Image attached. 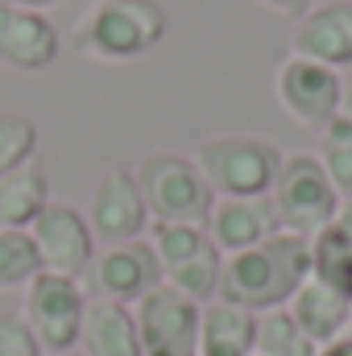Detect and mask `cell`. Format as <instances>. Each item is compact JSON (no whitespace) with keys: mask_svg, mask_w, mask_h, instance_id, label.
<instances>
[{"mask_svg":"<svg viewBox=\"0 0 352 356\" xmlns=\"http://www.w3.org/2000/svg\"><path fill=\"white\" fill-rule=\"evenodd\" d=\"M307 277H311V236L278 232L245 253L224 257L220 298L262 315V311L286 307Z\"/></svg>","mask_w":352,"mask_h":356,"instance_id":"1","label":"cell"},{"mask_svg":"<svg viewBox=\"0 0 352 356\" xmlns=\"http://www.w3.org/2000/svg\"><path fill=\"white\" fill-rule=\"evenodd\" d=\"M170 29L162 0H95L79 17L71 46L99 63H129L150 54Z\"/></svg>","mask_w":352,"mask_h":356,"instance_id":"2","label":"cell"},{"mask_svg":"<svg viewBox=\"0 0 352 356\" xmlns=\"http://www.w3.org/2000/svg\"><path fill=\"white\" fill-rule=\"evenodd\" d=\"M133 175H137V186L145 195L154 224H203L207 228L216 191L207 186V178L191 154H178V149L145 154Z\"/></svg>","mask_w":352,"mask_h":356,"instance_id":"3","label":"cell"},{"mask_svg":"<svg viewBox=\"0 0 352 356\" xmlns=\"http://www.w3.org/2000/svg\"><path fill=\"white\" fill-rule=\"evenodd\" d=\"M282 149L265 137L253 133H224L199 145L195 162L207 178V186L216 191V199H253L269 195L273 178L282 170Z\"/></svg>","mask_w":352,"mask_h":356,"instance_id":"4","label":"cell"},{"mask_svg":"<svg viewBox=\"0 0 352 356\" xmlns=\"http://www.w3.org/2000/svg\"><path fill=\"white\" fill-rule=\"evenodd\" d=\"M150 245L162 261V282L175 286L178 294L195 298L199 307L220 298L224 277V249L211 241L203 224H154Z\"/></svg>","mask_w":352,"mask_h":356,"instance_id":"5","label":"cell"},{"mask_svg":"<svg viewBox=\"0 0 352 356\" xmlns=\"http://www.w3.org/2000/svg\"><path fill=\"white\" fill-rule=\"evenodd\" d=\"M269 199H273L282 232H298V236H315L319 228L336 224L340 203H344L315 154H286Z\"/></svg>","mask_w":352,"mask_h":356,"instance_id":"6","label":"cell"},{"mask_svg":"<svg viewBox=\"0 0 352 356\" xmlns=\"http://www.w3.org/2000/svg\"><path fill=\"white\" fill-rule=\"evenodd\" d=\"M83 315H88V294L75 277L42 269L25 286L21 319L29 323V332L38 336V344L50 356L75 353V344L83 336Z\"/></svg>","mask_w":352,"mask_h":356,"instance_id":"7","label":"cell"},{"mask_svg":"<svg viewBox=\"0 0 352 356\" xmlns=\"http://www.w3.org/2000/svg\"><path fill=\"white\" fill-rule=\"evenodd\" d=\"M133 319L145 356H199V302L178 294L175 286L162 282L133 302Z\"/></svg>","mask_w":352,"mask_h":356,"instance_id":"8","label":"cell"},{"mask_svg":"<svg viewBox=\"0 0 352 356\" xmlns=\"http://www.w3.org/2000/svg\"><path fill=\"white\" fill-rule=\"evenodd\" d=\"M278 104L286 108L290 120L307 124V129H323L340 116L344 108V79L340 71L323 67V63H311V58H298L290 54L282 67H278Z\"/></svg>","mask_w":352,"mask_h":356,"instance_id":"9","label":"cell"},{"mask_svg":"<svg viewBox=\"0 0 352 356\" xmlns=\"http://www.w3.org/2000/svg\"><path fill=\"white\" fill-rule=\"evenodd\" d=\"M33 245H38V257L42 269L50 273H63V277H75L83 282L88 277L91 261H95V232H91L88 216L71 203H46L42 216L33 220L29 228Z\"/></svg>","mask_w":352,"mask_h":356,"instance_id":"10","label":"cell"},{"mask_svg":"<svg viewBox=\"0 0 352 356\" xmlns=\"http://www.w3.org/2000/svg\"><path fill=\"white\" fill-rule=\"evenodd\" d=\"M88 224L95 232V241H104V245L141 241L150 232V207H145V195H141L137 175L129 166H112L108 175L95 182Z\"/></svg>","mask_w":352,"mask_h":356,"instance_id":"11","label":"cell"},{"mask_svg":"<svg viewBox=\"0 0 352 356\" xmlns=\"http://www.w3.org/2000/svg\"><path fill=\"white\" fill-rule=\"evenodd\" d=\"M88 277L99 298L133 307L150 290L162 286V261H158V253H154L150 241H125V245H108L91 261Z\"/></svg>","mask_w":352,"mask_h":356,"instance_id":"12","label":"cell"},{"mask_svg":"<svg viewBox=\"0 0 352 356\" xmlns=\"http://www.w3.org/2000/svg\"><path fill=\"white\" fill-rule=\"evenodd\" d=\"M58 50H63V38L46 13L0 0V63L4 67L46 71V67H54Z\"/></svg>","mask_w":352,"mask_h":356,"instance_id":"13","label":"cell"},{"mask_svg":"<svg viewBox=\"0 0 352 356\" xmlns=\"http://www.w3.org/2000/svg\"><path fill=\"white\" fill-rule=\"evenodd\" d=\"M290 46L298 58L323 63L332 71L352 67V0H332V4L303 13Z\"/></svg>","mask_w":352,"mask_h":356,"instance_id":"14","label":"cell"},{"mask_svg":"<svg viewBox=\"0 0 352 356\" xmlns=\"http://www.w3.org/2000/svg\"><path fill=\"white\" fill-rule=\"evenodd\" d=\"M207 232L211 241L228 253H245L253 245H262L269 236L282 232L273 199L269 195H253V199H216L211 216H207Z\"/></svg>","mask_w":352,"mask_h":356,"instance_id":"15","label":"cell"},{"mask_svg":"<svg viewBox=\"0 0 352 356\" xmlns=\"http://www.w3.org/2000/svg\"><path fill=\"white\" fill-rule=\"evenodd\" d=\"M257 353V311L211 298L199 307V356H253Z\"/></svg>","mask_w":352,"mask_h":356,"instance_id":"16","label":"cell"},{"mask_svg":"<svg viewBox=\"0 0 352 356\" xmlns=\"http://www.w3.org/2000/svg\"><path fill=\"white\" fill-rule=\"evenodd\" d=\"M79 344H83V356H145L141 353V336H137L133 307L108 302V298L88 302Z\"/></svg>","mask_w":352,"mask_h":356,"instance_id":"17","label":"cell"},{"mask_svg":"<svg viewBox=\"0 0 352 356\" xmlns=\"http://www.w3.org/2000/svg\"><path fill=\"white\" fill-rule=\"evenodd\" d=\"M286 311L294 315V323L323 348V344H332L336 336H344L349 332V319H352V298L344 294H336V290H328L323 282H315V277H307L303 286H298V294L286 302Z\"/></svg>","mask_w":352,"mask_h":356,"instance_id":"18","label":"cell"},{"mask_svg":"<svg viewBox=\"0 0 352 356\" xmlns=\"http://www.w3.org/2000/svg\"><path fill=\"white\" fill-rule=\"evenodd\" d=\"M46 203H50V178L38 162L4 175L0 178V232H8V228L29 232Z\"/></svg>","mask_w":352,"mask_h":356,"instance_id":"19","label":"cell"},{"mask_svg":"<svg viewBox=\"0 0 352 356\" xmlns=\"http://www.w3.org/2000/svg\"><path fill=\"white\" fill-rule=\"evenodd\" d=\"M311 277L352 298V232H344L340 224H328L311 236Z\"/></svg>","mask_w":352,"mask_h":356,"instance_id":"20","label":"cell"},{"mask_svg":"<svg viewBox=\"0 0 352 356\" xmlns=\"http://www.w3.org/2000/svg\"><path fill=\"white\" fill-rule=\"evenodd\" d=\"M253 356H319V344L294 323L286 307L257 315V353Z\"/></svg>","mask_w":352,"mask_h":356,"instance_id":"21","label":"cell"},{"mask_svg":"<svg viewBox=\"0 0 352 356\" xmlns=\"http://www.w3.org/2000/svg\"><path fill=\"white\" fill-rule=\"evenodd\" d=\"M319 166L328 170L340 199H352V116H336L332 124L319 129Z\"/></svg>","mask_w":352,"mask_h":356,"instance_id":"22","label":"cell"},{"mask_svg":"<svg viewBox=\"0 0 352 356\" xmlns=\"http://www.w3.org/2000/svg\"><path fill=\"white\" fill-rule=\"evenodd\" d=\"M33 273H42V257L29 232H0V290H25L33 282Z\"/></svg>","mask_w":352,"mask_h":356,"instance_id":"23","label":"cell"},{"mask_svg":"<svg viewBox=\"0 0 352 356\" xmlns=\"http://www.w3.org/2000/svg\"><path fill=\"white\" fill-rule=\"evenodd\" d=\"M38 141L42 133L25 112H0V178L29 166L38 154Z\"/></svg>","mask_w":352,"mask_h":356,"instance_id":"24","label":"cell"},{"mask_svg":"<svg viewBox=\"0 0 352 356\" xmlns=\"http://www.w3.org/2000/svg\"><path fill=\"white\" fill-rule=\"evenodd\" d=\"M0 356H46L21 315H0Z\"/></svg>","mask_w":352,"mask_h":356,"instance_id":"25","label":"cell"},{"mask_svg":"<svg viewBox=\"0 0 352 356\" xmlns=\"http://www.w3.org/2000/svg\"><path fill=\"white\" fill-rule=\"evenodd\" d=\"M265 8H273V13H282V17H303V13H311V0H262Z\"/></svg>","mask_w":352,"mask_h":356,"instance_id":"26","label":"cell"},{"mask_svg":"<svg viewBox=\"0 0 352 356\" xmlns=\"http://www.w3.org/2000/svg\"><path fill=\"white\" fill-rule=\"evenodd\" d=\"M319 356H352V336L344 332V336H336L332 344H323L319 348Z\"/></svg>","mask_w":352,"mask_h":356,"instance_id":"27","label":"cell"},{"mask_svg":"<svg viewBox=\"0 0 352 356\" xmlns=\"http://www.w3.org/2000/svg\"><path fill=\"white\" fill-rule=\"evenodd\" d=\"M336 224H340L344 232H352V199H344V203H340V216H336Z\"/></svg>","mask_w":352,"mask_h":356,"instance_id":"28","label":"cell"},{"mask_svg":"<svg viewBox=\"0 0 352 356\" xmlns=\"http://www.w3.org/2000/svg\"><path fill=\"white\" fill-rule=\"evenodd\" d=\"M344 116H352V75L344 79V108H340Z\"/></svg>","mask_w":352,"mask_h":356,"instance_id":"29","label":"cell"},{"mask_svg":"<svg viewBox=\"0 0 352 356\" xmlns=\"http://www.w3.org/2000/svg\"><path fill=\"white\" fill-rule=\"evenodd\" d=\"M13 4H21V8H38V13H42V8H50L54 0H13Z\"/></svg>","mask_w":352,"mask_h":356,"instance_id":"30","label":"cell"},{"mask_svg":"<svg viewBox=\"0 0 352 356\" xmlns=\"http://www.w3.org/2000/svg\"><path fill=\"white\" fill-rule=\"evenodd\" d=\"M58 356H83V353H58Z\"/></svg>","mask_w":352,"mask_h":356,"instance_id":"31","label":"cell"}]
</instances>
